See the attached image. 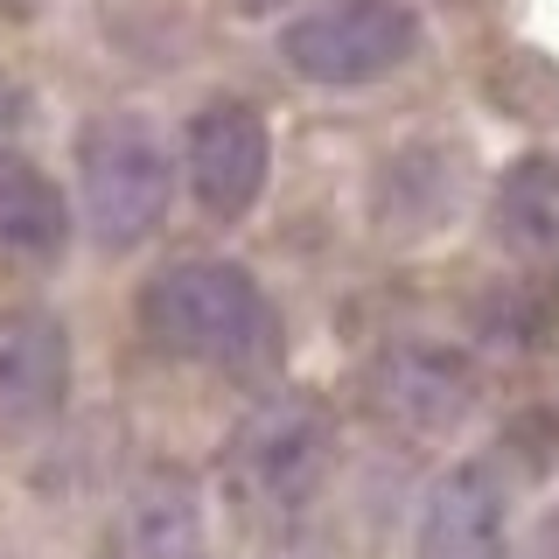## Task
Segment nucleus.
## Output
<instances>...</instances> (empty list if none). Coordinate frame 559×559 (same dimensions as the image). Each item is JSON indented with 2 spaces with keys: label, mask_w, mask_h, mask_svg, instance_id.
I'll return each mask as SVG.
<instances>
[{
  "label": "nucleus",
  "mask_w": 559,
  "mask_h": 559,
  "mask_svg": "<svg viewBox=\"0 0 559 559\" xmlns=\"http://www.w3.org/2000/svg\"><path fill=\"white\" fill-rule=\"evenodd\" d=\"M140 322L162 349L197 357L210 371L245 378L280 357V308L238 259H175V266H162L140 294Z\"/></svg>",
  "instance_id": "nucleus-1"
},
{
  "label": "nucleus",
  "mask_w": 559,
  "mask_h": 559,
  "mask_svg": "<svg viewBox=\"0 0 559 559\" xmlns=\"http://www.w3.org/2000/svg\"><path fill=\"white\" fill-rule=\"evenodd\" d=\"M511 489L489 462H454L419 503V559H503Z\"/></svg>",
  "instance_id": "nucleus-7"
},
{
  "label": "nucleus",
  "mask_w": 559,
  "mask_h": 559,
  "mask_svg": "<svg viewBox=\"0 0 559 559\" xmlns=\"http://www.w3.org/2000/svg\"><path fill=\"white\" fill-rule=\"evenodd\" d=\"M70 392V336L57 314H0V427H35Z\"/></svg>",
  "instance_id": "nucleus-8"
},
{
  "label": "nucleus",
  "mask_w": 559,
  "mask_h": 559,
  "mask_svg": "<svg viewBox=\"0 0 559 559\" xmlns=\"http://www.w3.org/2000/svg\"><path fill=\"white\" fill-rule=\"evenodd\" d=\"M78 189H84V224L98 245H140L168 217L175 197V162L168 140L133 112H105L78 140Z\"/></svg>",
  "instance_id": "nucleus-2"
},
{
  "label": "nucleus",
  "mask_w": 559,
  "mask_h": 559,
  "mask_svg": "<svg viewBox=\"0 0 559 559\" xmlns=\"http://www.w3.org/2000/svg\"><path fill=\"white\" fill-rule=\"evenodd\" d=\"M266 168H273V140H266V119L238 98H217L189 119V140H182V175L197 189V203L210 210L217 224H238L245 210L259 203L266 189Z\"/></svg>",
  "instance_id": "nucleus-4"
},
{
  "label": "nucleus",
  "mask_w": 559,
  "mask_h": 559,
  "mask_svg": "<svg viewBox=\"0 0 559 559\" xmlns=\"http://www.w3.org/2000/svg\"><path fill=\"white\" fill-rule=\"evenodd\" d=\"M371 392H378L384 419H399V427H413V433H441L476 406V371H468L462 349L406 336V343H392L378 357Z\"/></svg>",
  "instance_id": "nucleus-6"
},
{
  "label": "nucleus",
  "mask_w": 559,
  "mask_h": 559,
  "mask_svg": "<svg viewBox=\"0 0 559 559\" xmlns=\"http://www.w3.org/2000/svg\"><path fill=\"white\" fill-rule=\"evenodd\" d=\"M238 483L252 489L266 511H294L314 483H322L329 462V427L322 413L301 406V399H273L238 427Z\"/></svg>",
  "instance_id": "nucleus-5"
},
{
  "label": "nucleus",
  "mask_w": 559,
  "mask_h": 559,
  "mask_svg": "<svg viewBox=\"0 0 559 559\" xmlns=\"http://www.w3.org/2000/svg\"><path fill=\"white\" fill-rule=\"evenodd\" d=\"M127 546H133V559H189L197 552V503H189L182 476H154L133 489Z\"/></svg>",
  "instance_id": "nucleus-11"
},
{
  "label": "nucleus",
  "mask_w": 559,
  "mask_h": 559,
  "mask_svg": "<svg viewBox=\"0 0 559 559\" xmlns=\"http://www.w3.org/2000/svg\"><path fill=\"white\" fill-rule=\"evenodd\" d=\"M63 238H70V210L57 197V182L22 154H0V252L49 259L63 252Z\"/></svg>",
  "instance_id": "nucleus-10"
},
{
  "label": "nucleus",
  "mask_w": 559,
  "mask_h": 559,
  "mask_svg": "<svg viewBox=\"0 0 559 559\" xmlns=\"http://www.w3.org/2000/svg\"><path fill=\"white\" fill-rule=\"evenodd\" d=\"M524 559H559V503H552L546 518H538V532H532V552H524Z\"/></svg>",
  "instance_id": "nucleus-12"
},
{
  "label": "nucleus",
  "mask_w": 559,
  "mask_h": 559,
  "mask_svg": "<svg viewBox=\"0 0 559 559\" xmlns=\"http://www.w3.org/2000/svg\"><path fill=\"white\" fill-rule=\"evenodd\" d=\"M8 127H22V92L0 84V133H8Z\"/></svg>",
  "instance_id": "nucleus-13"
},
{
  "label": "nucleus",
  "mask_w": 559,
  "mask_h": 559,
  "mask_svg": "<svg viewBox=\"0 0 559 559\" xmlns=\"http://www.w3.org/2000/svg\"><path fill=\"white\" fill-rule=\"evenodd\" d=\"M419 49V14L413 0H322L301 22L280 28V57L294 78L349 92V84H378Z\"/></svg>",
  "instance_id": "nucleus-3"
},
{
  "label": "nucleus",
  "mask_w": 559,
  "mask_h": 559,
  "mask_svg": "<svg viewBox=\"0 0 559 559\" xmlns=\"http://www.w3.org/2000/svg\"><path fill=\"white\" fill-rule=\"evenodd\" d=\"M489 231L503 252L546 266L559 259V162L552 154H524L518 168H503L497 197H489Z\"/></svg>",
  "instance_id": "nucleus-9"
}]
</instances>
